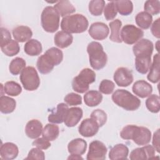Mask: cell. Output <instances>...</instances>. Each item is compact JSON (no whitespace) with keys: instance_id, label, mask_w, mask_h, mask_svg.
Segmentation results:
<instances>
[{"instance_id":"cell-1","label":"cell","mask_w":160,"mask_h":160,"mask_svg":"<svg viewBox=\"0 0 160 160\" xmlns=\"http://www.w3.org/2000/svg\"><path fill=\"white\" fill-rule=\"evenodd\" d=\"M153 49V43L148 39H140L133 46L132 51L136 56L135 68L139 73L145 74L148 72Z\"/></svg>"},{"instance_id":"cell-2","label":"cell","mask_w":160,"mask_h":160,"mask_svg":"<svg viewBox=\"0 0 160 160\" xmlns=\"http://www.w3.org/2000/svg\"><path fill=\"white\" fill-rule=\"evenodd\" d=\"M62 59L63 53L62 51L57 48L52 47L38 58L36 67L40 73L46 74L51 72L54 67L59 65Z\"/></svg>"},{"instance_id":"cell-3","label":"cell","mask_w":160,"mask_h":160,"mask_svg":"<svg viewBox=\"0 0 160 160\" xmlns=\"http://www.w3.org/2000/svg\"><path fill=\"white\" fill-rule=\"evenodd\" d=\"M120 136L124 139H131L138 145L144 146L150 142L151 132L146 127L131 124L122 128L120 132Z\"/></svg>"},{"instance_id":"cell-4","label":"cell","mask_w":160,"mask_h":160,"mask_svg":"<svg viewBox=\"0 0 160 160\" xmlns=\"http://www.w3.org/2000/svg\"><path fill=\"white\" fill-rule=\"evenodd\" d=\"M88 19L81 14L65 16L61 22V29L69 34L84 32L88 29Z\"/></svg>"},{"instance_id":"cell-5","label":"cell","mask_w":160,"mask_h":160,"mask_svg":"<svg viewBox=\"0 0 160 160\" xmlns=\"http://www.w3.org/2000/svg\"><path fill=\"white\" fill-rule=\"evenodd\" d=\"M111 99L116 105L126 111H136L141 106L140 99L125 89L115 91Z\"/></svg>"},{"instance_id":"cell-6","label":"cell","mask_w":160,"mask_h":160,"mask_svg":"<svg viewBox=\"0 0 160 160\" xmlns=\"http://www.w3.org/2000/svg\"><path fill=\"white\" fill-rule=\"evenodd\" d=\"M87 52L91 68L94 70H100L105 67L108 56L103 50L102 46L98 42L92 41L88 44Z\"/></svg>"},{"instance_id":"cell-7","label":"cell","mask_w":160,"mask_h":160,"mask_svg":"<svg viewBox=\"0 0 160 160\" xmlns=\"http://www.w3.org/2000/svg\"><path fill=\"white\" fill-rule=\"evenodd\" d=\"M96 81V74L89 68H84L72 81V88L78 93H84L89 88V84Z\"/></svg>"},{"instance_id":"cell-8","label":"cell","mask_w":160,"mask_h":160,"mask_svg":"<svg viewBox=\"0 0 160 160\" xmlns=\"http://www.w3.org/2000/svg\"><path fill=\"white\" fill-rule=\"evenodd\" d=\"M60 16L52 6L46 7L41 16V22L43 29L50 33L55 32L59 27Z\"/></svg>"},{"instance_id":"cell-9","label":"cell","mask_w":160,"mask_h":160,"mask_svg":"<svg viewBox=\"0 0 160 160\" xmlns=\"http://www.w3.org/2000/svg\"><path fill=\"white\" fill-rule=\"evenodd\" d=\"M23 88L29 91L36 90L40 85V79L36 69L32 66L25 68L19 77Z\"/></svg>"},{"instance_id":"cell-10","label":"cell","mask_w":160,"mask_h":160,"mask_svg":"<svg viewBox=\"0 0 160 160\" xmlns=\"http://www.w3.org/2000/svg\"><path fill=\"white\" fill-rule=\"evenodd\" d=\"M143 36V31L133 24L125 25L120 32V37L122 41L129 45L138 42Z\"/></svg>"},{"instance_id":"cell-11","label":"cell","mask_w":160,"mask_h":160,"mask_svg":"<svg viewBox=\"0 0 160 160\" xmlns=\"http://www.w3.org/2000/svg\"><path fill=\"white\" fill-rule=\"evenodd\" d=\"M108 149L101 141L95 140L92 141L89 147L86 159L88 160H103L106 159Z\"/></svg>"},{"instance_id":"cell-12","label":"cell","mask_w":160,"mask_h":160,"mask_svg":"<svg viewBox=\"0 0 160 160\" xmlns=\"http://www.w3.org/2000/svg\"><path fill=\"white\" fill-rule=\"evenodd\" d=\"M113 79L118 86L127 87L133 81L132 71L127 68H118L114 73Z\"/></svg>"},{"instance_id":"cell-13","label":"cell","mask_w":160,"mask_h":160,"mask_svg":"<svg viewBox=\"0 0 160 160\" xmlns=\"http://www.w3.org/2000/svg\"><path fill=\"white\" fill-rule=\"evenodd\" d=\"M155 149L151 145L146 144L142 148H138L133 149L129 155L131 160L149 159L154 158Z\"/></svg>"},{"instance_id":"cell-14","label":"cell","mask_w":160,"mask_h":160,"mask_svg":"<svg viewBox=\"0 0 160 160\" xmlns=\"http://www.w3.org/2000/svg\"><path fill=\"white\" fill-rule=\"evenodd\" d=\"M109 32L108 26L103 22H96L92 23L88 30L90 36L95 40L105 39Z\"/></svg>"},{"instance_id":"cell-15","label":"cell","mask_w":160,"mask_h":160,"mask_svg":"<svg viewBox=\"0 0 160 160\" xmlns=\"http://www.w3.org/2000/svg\"><path fill=\"white\" fill-rule=\"evenodd\" d=\"M99 126L91 118L84 119L78 128L79 133L86 138L92 137L97 134Z\"/></svg>"},{"instance_id":"cell-16","label":"cell","mask_w":160,"mask_h":160,"mask_svg":"<svg viewBox=\"0 0 160 160\" xmlns=\"http://www.w3.org/2000/svg\"><path fill=\"white\" fill-rule=\"evenodd\" d=\"M68 109V105L66 104L63 102L58 104L56 111H52V112L48 116V121L53 124H61L63 122Z\"/></svg>"},{"instance_id":"cell-17","label":"cell","mask_w":160,"mask_h":160,"mask_svg":"<svg viewBox=\"0 0 160 160\" xmlns=\"http://www.w3.org/2000/svg\"><path fill=\"white\" fill-rule=\"evenodd\" d=\"M133 93L141 98H145L150 96L152 92V86L144 80L136 81L132 87Z\"/></svg>"},{"instance_id":"cell-18","label":"cell","mask_w":160,"mask_h":160,"mask_svg":"<svg viewBox=\"0 0 160 160\" xmlns=\"http://www.w3.org/2000/svg\"><path fill=\"white\" fill-rule=\"evenodd\" d=\"M83 115L81 108L79 107H74L68 109L65 119L64 124L67 127H74L78 124Z\"/></svg>"},{"instance_id":"cell-19","label":"cell","mask_w":160,"mask_h":160,"mask_svg":"<svg viewBox=\"0 0 160 160\" xmlns=\"http://www.w3.org/2000/svg\"><path fill=\"white\" fill-rule=\"evenodd\" d=\"M19 153L18 146L12 142H5L2 144L0 148L1 158L6 160L15 159Z\"/></svg>"},{"instance_id":"cell-20","label":"cell","mask_w":160,"mask_h":160,"mask_svg":"<svg viewBox=\"0 0 160 160\" xmlns=\"http://www.w3.org/2000/svg\"><path fill=\"white\" fill-rule=\"evenodd\" d=\"M42 132V124L38 119H32L28 122L25 128L26 136L31 139H36Z\"/></svg>"},{"instance_id":"cell-21","label":"cell","mask_w":160,"mask_h":160,"mask_svg":"<svg viewBox=\"0 0 160 160\" xmlns=\"http://www.w3.org/2000/svg\"><path fill=\"white\" fill-rule=\"evenodd\" d=\"M87 149V142L81 138H76L71 141L68 145V152L71 154L82 155Z\"/></svg>"},{"instance_id":"cell-22","label":"cell","mask_w":160,"mask_h":160,"mask_svg":"<svg viewBox=\"0 0 160 160\" xmlns=\"http://www.w3.org/2000/svg\"><path fill=\"white\" fill-rule=\"evenodd\" d=\"M13 37L17 42H24L31 39L32 32L30 28L26 26H19L12 30Z\"/></svg>"},{"instance_id":"cell-23","label":"cell","mask_w":160,"mask_h":160,"mask_svg":"<svg viewBox=\"0 0 160 160\" xmlns=\"http://www.w3.org/2000/svg\"><path fill=\"white\" fill-rule=\"evenodd\" d=\"M129 154L128 148L123 144L114 146L109 152V158L111 160L127 159Z\"/></svg>"},{"instance_id":"cell-24","label":"cell","mask_w":160,"mask_h":160,"mask_svg":"<svg viewBox=\"0 0 160 160\" xmlns=\"http://www.w3.org/2000/svg\"><path fill=\"white\" fill-rule=\"evenodd\" d=\"M73 41V37L71 34L63 31H58L56 33L54 38L55 45L59 48H66L69 46Z\"/></svg>"},{"instance_id":"cell-25","label":"cell","mask_w":160,"mask_h":160,"mask_svg":"<svg viewBox=\"0 0 160 160\" xmlns=\"http://www.w3.org/2000/svg\"><path fill=\"white\" fill-rule=\"evenodd\" d=\"M149 72L147 76L148 79L152 83H157L160 79L159 72V55L156 54L153 57V61L149 68Z\"/></svg>"},{"instance_id":"cell-26","label":"cell","mask_w":160,"mask_h":160,"mask_svg":"<svg viewBox=\"0 0 160 160\" xmlns=\"http://www.w3.org/2000/svg\"><path fill=\"white\" fill-rule=\"evenodd\" d=\"M54 9L61 17H65L69 14H72L76 11V8L69 1H58L54 6Z\"/></svg>"},{"instance_id":"cell-27","label":"cell","mask_w":160,"mask_h":160,"mask_svg":"<svg viewBox=\"0 0 160 160\" xmlns=\"http://www.w3.org/2000/svg\"><path fill=\"white\" fill-rule=\"evenodd\" d=\"M102 100V95L99 91L91 90L84 95V101L89 107H94L99 105Z\"/></svg>"},{"instance_id":"cell-28","label":"cell","mask_w":160,"mask_h":160,"mask_svg":"<svg viewBox=\"0 0 160 160\" xmlns=\"http://www.w3.org/2000/svg\"><path fill=\"white\" fill-rule=\"evenodd\" d=\"M24 52L29 56H36L39 55L42 51L41 43L35 39L29 40L24 46Z\"/></svg>"},{"instance_id":"cell-29","label":"cell","mask_w":160,"mask_h":160,"mask_svg":"<svg viewBox=\"0 0 160 160\" xmlns=\"http://www.w3.org/2000/svg\"><path fill=\"white\" fill-rule=\"evenodd\" d=\"M16 107V101L10 97L1 96L0 98V111L3 114L12 112Z\"/></svg>"},{"instance_id":"cell-30","label":"cell","mask_w":160,"mask_h":160,"mask_svg":"<svg viewBox=\"0 0 160 160\" xmlns=\"http://www.w3.org/2000/svg\"><path fill=\"white\" fill-rule=\"evenodd\" d=\"M59 134V126L55 124H47L42 129V136L49 141H54Z\"/></svg>"},{"instance_id":"cell-31","label":"cell","mask_w":160,"mask_h":160,"mask_svg":"<svg viewBox=\"0 0 160 160\" xmlns=\"http://www.w3.org/2000/svg\"><path fill=\"white\" fill-rule=\"evenodd\" d=\"M136 24L142 29H148L151 26L152 16L145 11H141L137 14L135 18Z\"/></svg>"},{"instance_id":"cell-32","label":"cell","mask_w":160,"mask_h":160,"mask_svg":"<svg viewBox=\"0 0 160 160\" xmlns=\"http://www.w3.org/2000/svg\"><path fill=\"white\" fill-rule=\"evenodd\" d=\"M109 25L111 29L109 39L115 42H122V40L120 37V29L122 26V22L119 19H116L110 22Z\"/></svg>"},{"instance_id":"cell-33","label":"cell","mask_w":160,"mask_h":160,"mask_svg":"<svg viewBox=\"0 0 160 160\" xmlns=\"http://www.w3.org/2000/svg\"><path fill=\"white\" fill-rule=\"evenodd\" d=\"M115 4L117 11L122 16H128L133 11V4L131 1H116Z\"/></svg>"},{"instance_id":"cell-34","label":"cell","mask_w":160,"mask_h":160,"mask_svg":"<svg viewBox=\"0 0 160 160\" xmlns=\"http://www.w3.org/2000/svg\"><path fill=\"white\" fill-rule=\"evenodd\" d=\"M26 62L21 58L17 57L13 59L9 64V70L12 75H18L25 68Z\"/></svg>"},{"instance_id":"cell-35","label":"cell","mask_w":160,"mask_h":160,"mask_svg":"<svg viewBox=\"0 0 160 160\" xmlns=\"http://www.w3.org/2000/svg\"><path fill=\"white\" fill-rule=\"evenodd\" d=\"M2 52L7 56H14L18 54L20 51V47L18 42L13 39H11L4 46L1 47Z\"/></svg>"},{"instance_id":"cell-36","label":"cell","mask_w":160,"mask_h":160,"mask_svg":"<svg viewBox=\"0 0 160 160\" xmlns=\"http://www.w3.org/2000/svg\"><path fill=\"white\" fill-rule=\"evenodd\" d=\"M4 92L10 96H18L22 92V88L18 82L10 81L4 84Z\"/></svg>"},{"instance_id":"cell-37","label":"cell","mask_w":160,"mask_h":160,"mask_svg":"<svg viewBox=\"0 0 160 160\" xmlns=\"http://www.w3.org/2000/svg\"><path fill=\"white\" fill-rule=\"evenodd\" d=\"M147 109L152 113H158L160 109V99L156 94H151L146 101Z\"/></svg>"},{"instance_id":"cell-38","label":"cell","mask_w":160,"mask_h":160,"mask_svg":"<svg viewBox=\"0 0 160 160\" xmlns=\"http://www.w3.org/2000/svg\"><path fill=\"white\" fill-rule=\"evenodd\" d=\"M105 6V1L103 0H92L89 3V11L95 16H101Z\"/></svg>"},{"instance_id":"cell-39","label":"cell","mask_w":160,"mask_h":160,"mask_svg":"<svg viewBox=\"0 0 160 160\" xmlns=\"http://www.w3.org/2000/svg\"><path fill=\"white\" fill-rule=\"evenodd\" d=\"M144 11L152 15H156L160 12V2L158 0L146 1L144 5Z\"/></svg>"},{"instance_id":"cell-40","label":"cell","mask_w":160,"mask_h":160,"mask_svg":"<svg viewBox=\"0 0 160 160\" xmlns=\"http://www.w3.org/2000/svg\"><path fill=\"white\" fill-rule=\"evenodd\" d=\"M91 118L94 120L100 128L105 124L107 121L108 117L106 113L103 110L97 109L91 112Z\"/></svg>"},{"instance_id":"cell-41","label":"cell","mask_w":160,"mask_h":160,"mask_svg":"<svg viewBox=\"0 0 160 160\" xmlns=\"http://www.w3.org/2000/svg\"><path fill=\"white\" fill-rule=\"evenodd\" d=\"M104 16L107 21L112 20L117 16V9L114 1L109 2L104 8Z\"/></svg>"},{"instance_id":"cell-42","label":"cell","mask_w":160,"mask_h":160,"mask_svg":"<svg viewBox=\"0 0 160 160\" xmlns=\"http://www.w3.org/2000/svg\"><path fill=\"white\" fill-rule=\"evenodd\" d=\"M115 88L114 83L109 79H103L99 84V91L104 94H111Z\"/></svg>"},{"instance_id":"cell-43","label":"cell","mask_w":160,"mask_h":160,"mask_svg":"<svg viewBox=\"0 0 160 160\" xmlns=\"http://www.w3.org/2000/svg\"><path fill=\"white\" fill-rule=\"evenodd\" d=\"M64 102L69 106H76L82 104V98L78 94L70 92L64 98Z\"/></svg>"},{"instance_id":"cell-44","label":"cell","mask_w":160,"mask_h":160,"mask_svg":"<svg viewBox=\"0 0 160 160\" xmlns=\"http://www.w3.org/2000/svg\"><path fill=\"white\" fill-rule=\"evenodd\" d=\"M45 159L44 152L39 148H32L28 156L24 159H38V160H44Z\"/></svg>"},{"instance_id":"cell-45","label":"cell","mask_w":160,"mask_h":160,"mask_svg":"<svg viewBox=\"0 0 160 160\" xmlns=\"http://www.w3.org/2000/svg\"><path fill=\"white\" fill-rule=\"evenodd\" d=\"M32 145L34 146H36V148L40 149H47L51 146V143L49 141L47 140L46 139L42 138H36L32 143Z\"/></svg>"},{"instance_id":"cell-46","label":"cell","mask_w":160,"mask_h":160,"mask_svg":"<svg viewBox=\"0 0 160 160\" xmlns=\"http://www.w3.org/2000/svg\"><path fill=\"white\" fill-rule=\"evenodd\" d=\"M1 47H2L11 40V35L10 32L4 28H1Z\"/></svg>"},{"instance_id":"cell-47","label":"cell","mask_w":160,"mask_h":160,"mask_svg":"<svg viewBox=\"0 0 160 160\" xmlns=\"http://www.w3.org/2000/svg\"><path fill=\"white\" fill-rule=\"evenodd\" d=\"M159 18H158L152 24L151 28V31L152 35L158 39L160 38V32H159Z\"/></svg>"},{"instance_id":"cell-48","label":"cell","mask_w":160,"mask_h":160,"mask_svg":"<svg viewBox=\"0 0 160 160\" xmlns=\"http://www.w3.org/2000/svg\"><path fill=\"white\" fill-rule=\"evenodd\" d=\"M152 145L155 150L158 152H159V129H157L156 131L154 132L152 137Z\"/></svg>"},{"instance_id":"cell-49","label":"cell","mask_w":160,"mask_h":160,"mask_svg":"<svg viewBox=\"0 0 160 160\" xmlns=\"http://www.w3.org/2000/svg\"><path fill=\"white\" fill-rule=\"evenodd\" d=\"M68 159H83V158L80 155L71 154L68 158Z\"/></svg>"}]
</instances>
